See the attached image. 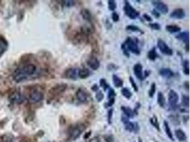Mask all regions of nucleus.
<instances>
[{
  "label": "nucleus",
  "mask_w": 190,
  "mask_h": 142,
  "mask_svg": "<svg viewBox=\"0 0 190 142\" xmlns=\"http://www.w3.org/2000/svg\"><path fill=\"white\" fill-rule=\"evenodd\" d=\"M36 71V67L34 64L28 63L21 68L16 70L14 74V80L16 82H20L29 76L33 75Z\"/></svg>",
  "instance_id": "nucleus-1"
},
{
  "label": "nucleus",
  "mask_w": 190,
  "mask_h": 142,
  "mask_svg": "<svg viewBox=\"0 0 190 142\" xmlns=\"http://www.w3.org/2000/svg\"><path fill=\"white\" fill-rule=\"evenodd\" d=\"M121 49L123 52L124 55L128 58L130 57L129 51L137 56L140 54V50L137 46V43L130 37H128L125 42L121 45Z\"/></svg>",
  "instance_id": "nucleus-2"
},
{
  "label": "nucleus",
  "mask_w": 190,
  "mask_h": 142,
  "mask_svg": "<svg viewBox=\"0 0 190 142\" xmlns=\"http://www.w3.org/2000/svg\"><path fill=\"white\" fill-rule=\"evenodd\" d=\"M86 129V126L83 123H78L73 125L68 129V136L69 139L75 140L79 138L81 134Z\"/></svg>",
  "instance_id": "nucleus-3"
},
{
  "label": "nucleus",
  "mask_w": 190,
  "mask_h": 142,
  "mask_svg": "<svg viewBox=\"0 0 190 142\" xmlns=\"http://www.w3.org/2000/svg\"><path fill=\"white\" fill-rule=\"evenodd\" d=\"M67 88H68L67 84L64 83L59 84V85H56V86L53 87L49 92V100H52V99L55 98V97H58L62 93H64L67 90Z\"/></svg>",
  "instance_id": "nucleus-4"
},
{
  "label": "nucleus",
  "mask_w": 190,
  "mask_h": 142,
  "mask_svg": "<svg viewBox=\"0 0 190 142\" xmlns=\"http://www.w3.org/2000/svg\"><path fill=\"white\" fill-rule=\"evenodd\" d=\"M124 12H125V15L130 18V19H136L139 16L140 13L137 12L131 4H130L129 1H125V6H124Z\"/></svg>",
  "instance_id": "nucleus-5"
},
{
  "label": "nucleus",
  "mask_w": 190,
  "mask_h": 142,
  "mask_svg": "<svg viewBox=\"0 0 190 142\" xmlns=\"http://www.w3.org/2000/svg\"><path fill=\"white\" fill-rule=\"evenodd\" d=\"M179 101V95L177 92L174 90H170L168 94V102L172 109L175 110L176 109L178 108V103Z\"/></svg>",
  "instance_id": "nucleus-6"
},
{
  "label": "nucleus",
  "mask_w": 190,
  "mask_h": 142,
  "mask_svg": "<svg viewBox=\"0 0 190 142\" xmlns=\"http://www.w3.org/2000/svg\"><path fill=\"white\" fill-rule=\"evenodd\" d=\"M44 96L42 92L37 89H35L30 92L29 101L31 103H38V102L42 101L44 100Z\"/></svg>",
  "instance_id": "nucleus-7"
},
{
  "label": "nucleus",
  "mask_w": 190,
  "mask_h": 142,
  "mask_svg": "<svg viewBox=\"0 0 190 142\" xmlns=\"http://www.w3.org/2000/svg\"><path fill=\"white\" fill-rule=\"evenodd\" d=\"M76 99L79 102H80L82 104H85L88 102L89 100L90 94L85 89L83 88H79L77 92L76 93Z\"/></svg>",
  "instance_id": "nucleus-8"
},
{
  "label": "nucleus",
  "mask_w": 190,
  "mask_h": 142,
  "mask_svg": "<svg viewBox=\"0 0 190 142\" xmlns=\"http://www.w3.org/2000/svg\"><path fill=\"white\" fill-rule=\"evenodd\" d=\"M157 47H158L159 50L162 53H163L165 56H172L173 51L172 48H170L169 46L166 43L165 41L162 39H159L157 40Z\"/></svg>",
  "instance_id": "nucleus-9"
},
{
  "label": "nucleus",
  "mask_w": 190,
  "mask_h": 142,
  "mask_svg": "<svg viewBox=\"0 0 190 142\" xmlns=\"http://www.w3.org/2000/svg\"><path fill=\"white\" fill-rule=\"evenodd\" d=\"M79 70L78 68H70L67 69L66 71L63 74V77L66 79H68V80H76L78 78V73H79Z\"/></svg>",
  "instance_id": "nucleus-10"
},
{
  "label": "nucleus",
  "mask_w": 190,
  "mask_h": 142,
  "mask_svg": "<svg viewBox=\"0 0 190 142\" xmlns=\"http://www.w3.org/2000/svg\"><path fill=\"white\" fill-rule=\"evenodd\" d=\"M152 4L154 6L155 10L157 12H160L161 13H162L163 14H166L167 13H168V6L166 4H165L164 2L161 1H152Z\"/></svg>",
  "instance_id": "nucleus-11"
},
{
  "label": "nucleus",
  "mask_w": 190,
  "mask_h": 142,
  "mask_svg": "<svg viewBox=\"0 0 190 142\" xmlns=\"http://www.w3.org/2000/svg\"><path fill=\"white\" fill-rule=\"evenodd\" d=\"M9 100L14 103L21 104L24 101V97L19 92H14L10 94Z\"/></svg>",
  "instance_id": "nucleus-12"
},
{
  "label": "nucleus",
  "mask_w": 190,
  "mask_h": 142,
  "mask_svg": "<svg viewBox=\"0 0 190 142\" xmlns=\"http://www.w3.org/2000/svg\"><path fill=\"white\" fill-rule=\"evenodd\" d=\"M87 65L91 68L93 71H97L99 68H100V61L96 57V56H90L89 58L87 60L86 62Z\"/></svg>",
  "instance_id": "nucleus-13"
},
{
  "label": "nucleus",
  "mask_w": 190,
  "mask_h": 142,
  "mask_svg": "<svg viewBox=\"0 0 190 142\" xmlns=\"http://www.w3.org/2000/svg\"><path fill=\"white\" fill-rule=\"evenodd\" d=\"M169 16L174 19H182L185 17V12L182 8L176 9L171 12Z\"/></svg>",
  "instance_id": "nucleus-14"
},
{
  "label": "nucleus",
  "mask_w": 190,
  "mask_h": 142,
  "mask_svg": "<svg viewBox=\"0 0 190 142\" xmlns=\"http://www.w3.org/2000/svg\"><path fill=\"white\" fill-rule=\"evenodd\" d=\"M133 71H134L135 75L136 76L138 80H144L143 78V70H142V65L140 63H136L133 67Z\"/></svg>",
  "instance_id": "nucleus-15"
},
{
  "label": "nucleus",
  "mask_w": 190,
  "mask_h": 142,
  "mask_svg": "<svg viewBox=\"0 0 190 142\" xmlns=\"http://www.w3.org/2000/svg\"><path fill=\"white\" fill-rule=\"evenodd\" d=\"M125 125V130L128 131L130 132H135V133H137V132L140 129V127H139V125L137 122H131L130 121H128L126 123L124 124Z\"/></svg>",
  "instance_id": "nucleus-16"
},
{
  "label": "nucleus",
  "mask_w": 190,
  "mask_h": 142,
  "mask_svg": "<svg viewBox=\"0 0 190 142\" xmlns=\"http://www.w3.org/2000/svg\"><path fill=\"white\" fill-rule=\"evenodd\" d=\"M159 73H160V75L162 76V77L167 79L171 78V77H174V75L173 71H172L171 69H169V68H167L160 69V71H159Z\"/></svg>",
  "instance_id": "nucleus-17"
},
{
  "label": "nucleus",
  "mask_w": 190,
  "mask_h": 142,
  "mask_svg": "<svg viewBox=\"0 0 190 142\" xmlns=\"http://www.w3.org/2000/svg\"><path fill=\"white\" fill-rule=\"evenodd\" d=\"M121 110L123 112V114L125 117H128V119H132L134 117V116L135 115L134 113L133 109L129 107H125V106H122L120 107Z\"/></svg>",
  "instance_id": "nucleus-18"
},
{
  "label": "nucleus",
  "mask_w": 190,
  "mask_h": 142,
  "mask_svg": "<svg viewBox=\"0 0 190 142\" xmlns=\"http://www.w3.org/2000/svg\"><path fill=\"white\" fill-rule=\"evenodd\" d=\"M81 14L83 19L88 23H91L92 21V14L87 9H82L81 10Z\"/></svg>",
  "instance_id": "nucleus-19"
},
{
  "label": "nucleus",
  "mask_w": 190,
  "mask_h": 142,
  "mask_svg": "<svg viewBox=\"0 0 190 142\" xmlns=\"http://www.w3.org/2000/svg\"><path fill=\"white\" fill-rule=\"evenodd\" d=\"M175 37L177 39L183 41L185 43H189V31L182 32L176 36Z\"/></svg>",
  "instance_id": "nucleus-20"
},
{
  "label": "nucleus",
  "mask_w": 190,
  "mask_h": 142,
  "mask_svg": "<svg viewBox=\"0 0 190 142\" xmlns=\"http://www.w3.org/2000/svg\"><path fill=\"white\" fill-rule=\"evenodd\" d=\"M7 47H8V43L7 40L2 36H0V56L7 51Z\"/></svg>",
  "instance_id": "nucleus-21"
},
{
  "label": "nucleus",
  "mask_w": 190,
  "mask_h": 142,
  "mask_svg": "<svg viewBox=\"0 0 190 142\" xmlns=\"http://www.w3.org/2000/svg\"><path fill=\"white\" fill-rule=\"evenodd\" d=\"M113 82L114 86L117 88H122L123 86V81H122V80L118 76L116 75V74L113 75Z\"/></svg>",
  "instance_id": "nucleus-22"
},
{
  "label": "nucleus",
  "mask_w": 190,
  "mask_h": 142,
  "mask_svg": "<svg viewBox=\"0 0 190 142\" xmlns=\"http://www.w3.org/2000/svg\"><path fill=\"white\" fill-rule=\"evenodd\" d=\"M90 75V72L87 68H82V69L79 70V73H78V77H79L81 79H85L89 77Z\"/></svg>",
  "instance_id": "nucleus-23"
},
{
  "label": "nucleus",
  "mask_w": 190,
  "mask_h": 142,
  "mask_svg": "<svg viewBox=\"0 0 190 142\" xmlns=\"http://www.w3.org/2000/svg\"><path fill=\"white\" fill-rule=\"evenodd\" d=\"M174 134H175L176 137H177L180 141H184L187 140L186 134H185V132H183L182 129H176L175 132H174Z\"/></svg>",
  "instance_id": "nucleus-24"
},
{
  "label": "nucleus",
  "mask_w": 190,
  "mask_h": 142,
  "mask_svg": "<svg viewBox=\"0 0 190 142\" xmlns=\"http://www.w3.org/2000/svg\"><path fill=\"white\" fill-rule=\"evenodd\" d=\"M165 29L170 33H174L181 31L182 29L177 25H167L165 27Z\"/></svg>",
  "instance_id": "nucleus-25"
},
{
  "label": "nucleus",
  "mask_w": 190,
  "mask_h": 142,
  "mask_svg": "<svg viewBox=\"0 0 190 142\" xmlns=\"http://www.w3.org/2000/svg\"><path fill=\"white\" fill-rule=\"evenodd\" d=\"M159 57L158 54H157V51H156L155 48H152V49H151L150 51L148 53V59L152 61H154L157 58Z\"/></svg>",
  "instance_id": "nucleus-26"
},
{
  "label": "nucleus",
  "mask_w": 190,
  "mask_h": 142,
  "mask_svg": "<svg viewBox=\"0 0 190 142\" xmlns=\"http://www.w3.org/2000/svg\"><path fill=\"white\" fill-rule=\"evenodd\" d=\"M157 103L159 104V105L161 107H164L166 105V100H165V97L164 96L163 93L159 92L158 94H157Z\"/></svg>",
  "instance_id": "nucleus-27"
},
{
  "label": "nucleus",
  "mask_w": 190,
  "mask_h": 142,
  "mask_svg": "<svg viewBox=\"0 0 190 142\" xmlns=\"http://www.w3.org/2000/svg\"><path fill=\"white\" fill-rule=\"evenodd\" d=\"M150 123H151V124L152 125V126H154L155 129H157V131H159V132H160V123H159L158 119H157V116L153 115L152 117L150 119Z\"/></svg>",
  "instance_id": "nucleus-28"
},
{
  "label": "nucleus",
  "mask_w": 190,
  "mask_h": 142,
  "mask_svg": "<svg viewBox=\"0 0 190 142\" xmlns=\"http://www.w3.org/2000/svg\"><path fill=\"white\" fill-rule=\"evenodd\" d=\"M164 127H165V131L166 132L167 135L168 136V137L171 140H174V138H173V134L172 132L171 129H170V127L169 126V124L167 121H164Z\"/></svg>",
  "instance_id": "nucleus-29"
},
{
  "label": "nucleus",
  "mask_w": 190,
  "mask_h": 142,
  "mask_svg": "<svg viewBox=\"0 0 190 142\" xmlns=\"http://www.w3.org/2000/svg\"><path fill=\"white\" fill-rule=\"evenodd\" d=\"M61 5L63 7H66V8H70V7H73V6L76 4V1H60Z\"/></svg>",
  "instance_id": "nucleus-30"
},
{
  "label": "nucleus",
  "mask_w": 190,
  "mask_h": 142,
  "mask_svg": "<svg viewBox=\"0 0 190 142\" xmlns=\"http://www.w3.org/2000/svg\"><path fill=\"white\" fill-rule=\"evenodd\" d=\"M121 93H122V96L125 97L126 99H128V100L131 98L132 95H133V94H132V92H130V90L128 89L127 88H122V89L121 90Z\"/></svg>",
  "instance_id": "nucleus-31"
},
{
  "label": "nucleus",
  "mask_w": 190,
  "mask_h": 142,
  "mask_svg": "<svg viewBox=\"0 0 190 142\" xmlns=\"http://www.w3.org/2000/svg\"><path fill=\"white\" fill-rule=\"evenodd\" d=\"M125 29L127 31H133V32H139V33H142H142H144V32L142 31L139 27H137V26L135 25H128V26L125 28Z\"/></svg>",
  "instance_id": "nucleus-32"
},
{
  "label": "nucleus",
  "mask_w": 190,
  "mask_h": 142,
  "mask_svg": "<svg viewBox=\"0 0 190 142\" xmlns=\"http://www.w3.org/2000/svg\"><path fill=\"white\" fill-rule=\"evenodd\" d=\"M99 84H100V86L103 88V89L104 91H106L107 90L109 89V88H110V85H108V82H107L106 80L104 78L100 79V81H99Z\"/></svg>",
  "instance_id": "nucleus-33"
},
{
  "label": "nucleus",
  "mask_w": 190,
  "mask_h": 142,
  "mask_svg": "<svg viewBox=\"0 0 190 142\" xmlns=\"http://www.w3.org/2000/svg\"><path fill=\"white\" fill-rule=\"evenodd\" d=\"M182 105L184 107H189V97L188 95H182Z\"/></svg>",
  "instance_id": "nucleus-34"
},
{
  "label": "nucleus",
  "mask_w": 190,
  "mask_h": 142,
  "mask_svg": "<svg viewBox=\"0 0 190 142\" xmlns=\"http://www.w3.org/2000/svg\"><path fill=\"white\" fill-rule=\"evenodd\" d=\"M156 92V84L154 82H152L150 86V89L149 90V97H154V94H155Z\"/></svg>",
  "instance_id": "nucleus-35"
},
{
  "label": "nucleus",
  "mask_w": 190,
  "mask_h": 142,
  "mask_svg": "<svg viewBox=\"0 0 190 142\" xmlns=\"http://www.w3.org/2000/svg\"><path fill=\"white\" fill-rule=\"evenodd\" d=\"M183 73L185 75H188L189 74V60H185L183 64Z\"/></svg>",
  "instance_id": "nucleus-36"
},
{
  "label": "nucleus",
  "mask_w": 190,
  "mask_h": 142,
  "mask_svg": "<svg viewBox=\"0 0 190 142\" xmlns=\"http://www.w3.org/2000/svg\"><path fill=\"white\" fill-rule=\"evenodd\" d=\"M108 9L110 11H114L117 8V4H116V1L114 0H109L108 1Z\"/></svg>",
  "instance_id": "nucleus-37"
},
{
  "label": "nucleus",
  "mask_w": 190,
  "mask_h": 142,
  "mask_svg": "<svg viewBox=\"0 0 190 142\" xmlns=\"http://www.w3.org/2000/svg\"><path fill=\"white\" fill-rule=\"evenodd\" d=\"M103 98H104V94H103V93L102 91L99 90L98 91L96 92V100H97V102H101L103 100Z\"/></svg>",
  "instance_id": "nucleus-38"
},
{
  "label": "nucleus",
  "mask_w": 190,
  "mask_h": 142,
  "mask_svg": "<svg viewBox=\"0 0 190 142\" xmlns=\"http://www.w3.org/2000/svg\"><path fill=\"white\" fill-rule=\"evenodd\" d=\"M109 90H108V100H110V99H115L116 96V93L115 92L114 90L112 88H110Z\"/></svg>",
  "instance_id": "nucleus-39"
},
{
  "label": "nucleus",
  "mask_w": 190,
  "mask_h": 142,
  "mask_svg": "<svg viewBox=\"0 0 190 142\" xmlns=\"http://www.w3.org/2000/svg\"><path fill=\"white\" fill-rule=\"evenodd\" d=\"M169 119L172 123H174L175 125H178L180 124V120H179V118L177 116L175 115H172V116H169Z\"/></svg>",
  "instance_id": "nucleus-40"
},
{
  "label": "nucleus",
  "mask_w": 190,
  "mask_h": 142,
  "mask_svg": "<svg viewBox=\"0 0 190 142\" xmlns=\"http://www.w3.org/2000/svg\"><path fill=\"white\" fill-rule=\"evenodd\" d=\"M130 84H131L132 87H133V89H134L135 92H138V87H137L136 82H135L134 79H133L132 77H130Z\"/></svg>",
  "instance_id": "nucleus-41"
},
{
  "label": "nucleus",
  "mask_w": 190,
  "mask_h": 142,
  "mask_svg": "<svg viewBox=\"0 0 190 142\" xmlns=\"http://www.w3.org/2000/svg\"><path fill=\"white\" fill-rule=\"evenodd\" d=\"M113 109H110L108 112V122L109 124H112V120H113Z\"/></svg>",
  "instance_id": "nucleus-42"
},
{
  "label": "nucleus",
  "mask_w": 190,
  "mask_h": 142,
  "mask_svg": "<svg viewBox=\"0 0 190 142\" xmlns=\"http://www.w3.org/2000/svg\"><path fill=\"white\" fill-rule=\"evenodd\" d=\"M149 26L150 28L152 29L153 30H160V25L158 23H152V24H150Z\"/></svg>",
  "instance_id": "nucleus-43"
},
{
  "label": "nucleus",
  "mask_w": 190,
  "mask_h": 142,
  "mask_svg": "<svg viewBox=\"0 0 190 142\" xmlns=\"http://www.w3.org/2000/svg\"><path fill=\"white\" fill-rule=\"evenodd\" d=\"M115 103V99H110V100H108V101L107 103H105L104 105V107L105 108H108L110 107L113 106Z\"/></svg>",
  "instance_id": "nucleus-44"
},
{
  "label": "nucleus",
  "mask_w": 190,
  "mask_h": 142,
  "mask_svg": "<svg viewBox=\"0 0 190 142\" xmlns=\"http://www.w3.org/2000/svg\"><path fill=\"white\" fill-rule=\"evenodd\" d=\"M117 69H118V66H117L116 65H115V64H109V65H108V70L109 71H116Z\"/></svg>",
  "instance_id": "nucleus-45"
},
{
  "label": "nucleus",
  "mask_w": 190,
  "mask_h": 142,
  "mask_svg": "<svg viewBox=\"0 0 190 142\" xmlns=\"http://www.w3.org/2000/svg\"><path fill=\"white\" fill-rule=\"evenodd\" d=\"M112 19H113V21H114V22H118V21H119L120 17H119V15L118 14V13L113 12V13L112 14Z\"/></svg>",
  "instance_id": "nucleus-46"
},
{
  "label": "nucleus",
  "mask_w": 190,
  "mask_h": 142,
  "mask_svg": "<svg viewBox=\"0 0 190 142\" xmlns=\"http://www.w3.org/2000/svg\"><path fill=\"white\" fill-rule=\"evenodd\" d=\"M152 14L153 16H154V17H156V18H159V17H160V13H159V12H157V11L155 9L152 10Z\"/></svg>",
  "instance_id": "nucleus-47"
},
{
  "label": "nucleus",
  "mask_w": 190,
  "mask_h": 142,
  "mask_svg": "<svg viewBox=\"0 0 190 142\" xmlns=\"http://www.w3.org/2000/svg\"><path fill=\"white\" fill-rule=\"evenodd\" d=\"M91 90L93 92H96L99 90V86L97 85V84H94V85L91 87Z\"/></svg>",
  "instance_id": "nucleus-48"
},
{
  "label": "nucleus",
  "mask_w": 190,
  "mask_h": 142,
  "mask_svg": "<svg viewBox=\"0 0 190 142\" xmlns=\"http://www.w3.org/2000/svg\"><path fill=\"white\" fill-rule=\"evenodd\" d=\"M143 17L145 18V20L148 21H152V19L150 17V16H149L148 14H145L143 15Z\"/></svg>",
  "instance_id": "nucleus-49"
},
{
  "label": "nucleus",
  "mask_w": 190,
  "mask_h": 142,
  "mask_svg": "<svg viewBox=\"0 0 190 142\" xmlns=\"http://www.w3.org/2000/svg\"><path fill=\"white\" fill-rule=\"evenodd\" d=\"M59 122H60L61 124H66V119L64 116H61L60 118H59Z\"/></svg>",
  "instance_id": "nucleus-50"
},
{
  "label": "nucleus",
  "mask_w": 190,
  "mask_h": 142,
  "mask_svg": "<svg viewBox=\"0 0 190 142\" xmlns=\"http://www.w3.org/2000/svg\"><path fill=\"white\" fill-rule=\"evenodd\" d=\"M150 73H151V72L149 71H145V74L143 75V78H144V80H145V79L146 78V77H148V76L150 75Z\"/></svg>",
  "instance_id": "nucleus-51"
},
{
  "label": "nucleus",
  "mask_w": 190,
  "mask_h": 142,
  "mask_svg": "<svg viewBox=\"0 0 190 142\" xmlns=\"http://www.w3.org/2000/svg\"><path fill=\"white\" fill-rule=\"evenodd\" d=\"M90 134H91V131H90L89 132H88V133H86V134H85V135L84 136V139H87V138H88V137H89L90 136Z\"/></svg>",
  "instance_id": "nucleus-52"
},
{
  "label": "nucleus",
  "mask_w": 190,
  "mask_h": 142,
  "mask_svg": "<svg viewBox=\"0 0 190 142\" xmlns=\"http://www.w3.org/2000/svg\"><path fill=\"white\" fill-rule=\"evenodd\" d=\"M185 85V86L186 87V89L188 90H189V82H188V81L185 82V85Z\"/></svg>",
  "instance_id": "nucleus-53"
},
{
  "label": "nucleus",
  "mask_w": 190,
  "mask_h": 142,
  "mask_svg": "<svg viewBox=\"0 0 190 142\" xmlns=\"http://www.w3.org/2000/svg\"><path fill=\"white\" fill-rule=\"evenodd\" d=\"M185 48H186L187 52H189V43H186V47H185Z\"/></svg>",
  "instance_id": "nucleus-54"
},
{
  "label": "nucleus",
  "mask_w": 190,
  "mask_h": 142,
  "mask_svg": "<svg viewBox=\"0 0 190 142\" xmlns=\"http://www.w3.org/2000/svg\"><path fill=\"white\" fill-rule=\"evenodd\" d=\"M20 142H29V141H27V140H26V139H22Z\"/></svg>",
  "instance_id": "nucleus-55"
},
{
  "label": "nucleus",
  "mask_w": 190,
  "mask_h": 142,
  "mask_svg": "<svg viewBox=\"0 0 190 142\" xmlns=\"http://www.w3.org/2000/svg\"><path fill=\"white\" fill-rule=\"evenodd\" d=\"M4 142H12V141L10 139V140H6V141H4Z\"/></svg>",
  "instance_id": "nucleus-56"
},
{
  "label": "nucleus",
  "mask_w": 190,
  "mask_h": 142,
  "mask_svg": "<svg viewBox=\"0 0 190 142\" xmlns=\"http://www.w3.org/2000/svg\"><path fill=\"white\" fill-rule=\"evenodd\" d=\"M137 142H142V140H141V139H138V141H137Z\"/></svg>",
  "instance_id": "nucleus-57"
},
{
  "label": "nucleus",
  "mask_w": 190,
  "mask_h": 142,
  "mask_svg": "<svg viewBox=\"0 0 190 142\" xmlns=\"http://www.w3.org/2000/svg\"><path fill=\"white\" fill-rule=\"evenodd\" d=\"M108 142H113V141H110H110H108Z\"/></svg>",
  "instance_id": "nucleus-58"
}]
</instances>
